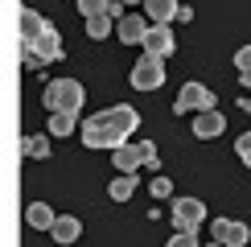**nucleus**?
<instances>
[{"label": "nucleus", "mask_w": 251, "mask_h": 247, "mask_svg": "<svg viewBox=\"0 0 251 247\" xmlns=\"http://www.w3.org/2000/svg\"><path fill=\"white\" fill-rule=\"evenodd\" d=\"M50 111H82V103H87V91H82L78 78H54L46 87V95H41Z\"/></svg>", "instance_id": "1"}, {"label": "nucleus", "mask_w": 251, "mask_h": 247, "mask_svg": "<svg viewBox=\"0 0 251 247\" xmlns=\"http://www.w3.org/2000/svg\"><path fill=\"white\" fill-rule=\"evenodd\" d=\"M124 140H128V136H124V132L103 116V111L82 120V144H87V148H120Z\"/></svg>", "instance_id": "2"}, {"label": "nucleus", "mask_w": 251, "mask_h": 247, "mask_svg": "<svg viewBox=\"0 0 251 247\" xmlns=\"http://www.w3.org/2000/svg\"><path fill=\"white\" fill-rule=\"evenodd\" d=\"M111 161H116V169L120 173H136L140 165H156V144H128L124 140L120 148H111Z\"/></svg>", "instance_id": "3"}, {"label": "nucleus", "mask_w": 251, "mask_h": 247, "mask_svg": "<svg viewBox=\"0 0 251 247\" xmlns=\"http://www.w3.org/2000/svg\"><path fill=\"white\" fill-rule=\"evenodd\" d=\"M169 219H173V231H198L210 214H206L202 198H177L173 210H169Z\"/></svg>", "instance_id": "4"}, {"label": "nucleus", "mask_w": 251, "mask_h": 247, "mask_svg": "<svg viewBox=\"0 0 251 247\" xmlns=\"http://www.w3.org/2000/svg\"><path fill=\"white\" fill-rule=\"evenodd\" d=\"M161 82H165V58L144 54V58L132 66V87H136V91H156Z\"/></svg>", "instance_id": "5"}, {"label": "nucleus", "mask_w": 251, "mask_h": 247, "mask_svg": "<svg viewBox=\"0 0 251 247\" xmlns=\"http://www.w3.org/2000/svg\"><path fill=\"white\" fill-rule=\"evenodd\" d=\"M206 107H214V91H206L202 82H185V87H181V95H177V103H173V111H177V116H190V111H206Z\"/></svg>", "instance_id": "6"}, {"label": "nucleus", "mask_w": 251, "mask_h": 247, "mask_svg": "<svg viewBox=\"0 0 251 247\" xmlns=\"http://www.w3.org/2000/svg\"><path fill=\"white\" fill-rule=\"evenodd\" d=\"M21 49H29V54H37L41 62H58L62 58V37L54 25H46V33L33 37V41H21Z\"/></svg>", "instance_id": "7"}, {"label": "nucleus", "mask_w": 251, "mask_h": 247, "mask_svg": "<svg viewBox=\"0 0 251 247\" xmlns=\"http://www.w3.org/2000/svg\"><path fill=\"white\" fill-rule=\"evenodd\" d=\"M177 49V37L169 25H149V37H144V54H156V58H169Z\"/></svg>", "instance_id": "8"}, {"label": "nucleus", "mask_w": 251, "mask_h": 247, "mask_svg": "<svg viewBox=\"0 0 251 247\" xmlns=\"http://www.w3.org/2000/svg\"><path fill=\"white\" fill-rule=\"evenodd\" d=\"M223 128H226V116H218L214 107H206V111H198V116H194V136H198V140L223 136Z\"/></svg>", "instance_id": "9"}, {"label": "nucleus", "mask_w": 251, "mask_h": 247, "mask_svg": "<svg viewBox=\"0 0 251 247\" xmlns=\"http://www.w3.org/2000/svg\"><path fill=\"white\" fill-rule=\"evenodd\" d=\"M50 235H54V243H58V247H70V243H78V235H82V222H78V214H58V222L50 226Z\"/></svg>", "instance_id": "10"}, {"label": "nucleus", "mask_w": 251, "mask_h": 247, "mask_svg": "<svg viewBox=\"0 0 251 247\" xmlns=\"http://www.w3.org/2000/svg\"><path fill=\"white\" fill-rule=\"evenodd\" d=\"M103 116H107L111 124H116V128L124 132V136H132V132L140 128V111H136L132 103H116V107H107V111H103Z\"/></svg>", "instance_id": "11"}, {"label": "nucleus", "mask_w": 251, "mask_h": 247, "mask_svg": "<svg viewBox=\"0 0 251 247\" xmlns=\"http://www.w3.org/2000/svg\"><path fill=\"white\" fill-rule=\"evenodd\" d=\"M116 33H120L124 46H144V37H149V21H144V17H124L116 25Z\"/></svg>", "instance_id": "12"}, {"label": "nucleus", "mask_w": 251, "mask_h": 247, "mask_svg": "<svg viewBox=\"0 0 251 247\" xmlns=\"http://www.w3.org/2000/svg\"><path fill=\"white\" fill-rule=\"evenodd\" d=\"M177 13H181L177 0H144V17H149L152 25H169Z\"/></svg>", "instance_id": "13"}, {"label": "nucleus", "mask_w": 251, "mask_h": 247, "mask_svg": "<svg viewBox=\"0 0 251 247\" xmlns=\"http://www.w3.org/2000/svg\"><path fill=\"white\" fill-rule=\"evenodd\" d=\"M46 25L50 21L37 13V8H21V41H33V37H41L46 33Z\"/></svg>", "instance_id": "14"}, {"label": "nucleus", "mask_w": 251, "mask_h": 247, "mask_svg": "<svg viewBox=\"0 0 251 247\" xmlns=\"http://www.w3.org/2000/svg\"><path fill=\"white\" fill-rule=\"evenodd\" d=\"M25 222H29V226H37V231H50V226L58 222V214L50 210L46 202H29V206H25Z\"/></svg>", "instance_id": "15"}, {"label": "nucleus", "mask_w": 251, "mask_h": 247, "mask_svg": "<svg viewBox=\"0 0 251 247\" xmlns=\"http://www.w3.org/2000/svg\"><path fill=\"white\" fill-rule=\"evenodd\" d=\"M78 128V111H50V136H70Z\"/></svg>", "instance_id": "16"}, {"label": "nucleus", "mask_w": 251, "mask_h": 247, "mask_svg": "<svg viewBox=\"0 0 251 247\" xmlns=\"http://www.w3.org/2000/svg\"><path fill=\"white\" fill-rule=\"evenodd\" d=\"M111 25H120V21L111 17V13H99V17H87V37H91V41H103V37L111 33Z\"/></svg>", "instance_id": "17"}, {"label": "nucleus", "mask_w": 251, "mask_h": 247, "mask_svg": "<svg viewBox=\"0 0 251 247\" xmlns=\"http://www.w3.org/2000/svg\"><path fill=\"white\" fill-rule=\"evenodd\" d=\"M21 152H25L29 161H41V157H50V140L37 136V132H29V136L21 140Z\"/></svg>", "instance_id": "18"}, {"label": "nucleus", "mask_w": 251, "mask_h": 247, "mask_svg": "<svg viewBox=\"0 0 251 247\" xmlns=\"http://www.w3.org/2000/svg\"><path fill=\"white\" fill-rule=\"evenodd\" d=\"M107 194H111V202H128L136 194V177H132V173H120V177L107 185Z\"/></svg>", "instance_id": "19"}, {"label": "nucleus", "mask_w": 251, "mask_h": 247, "mask_svg": "<svg viewBox=\"0 0 251 247\" xmlns=\"http://www.w3.org/2000/svg\"><path fill=\"white\" fill-rule=\"evenodd\" d=\"M243 243H251V226L247 222H231L226 226V247H243Z\"/></svg>", "instance_id": "20"}, {"label": "nucleus", "mask_w": 251, "mask_h": 247, "mask_svg": "<svg viewBox=\"0 0 251 247\" xmlns=\"http://www.w3.org/2000/svg\"><path fill=\"white\" fill-rule=\"evenodd\" d=\"M75 4H78L82 17H99V13H107V8H111V0H75Z\"/></svg>", "instance_id": "21"}, {"label": "nucleus", "mask_w": 251, "mask_h": 247, "mask_svg": "<svg viewBox=\"0 0 251 247\" xmlns=\"http://www.w3.org/2000/svg\"><path fill=\"white\" fill-rule=\"evenodd\" d=\"M165 247H202V243H198V231H173Z\"/></svg>", "instance_id": "22"}, {"label": "nucleus", "mask_w": 251, "mask_h": 247, "mask_svg": "<svg viewBox=\"0 0 251 247\" xmlns=\"http://www.w3.org/2000/svg\"><path fill=\"white\" fill-rule=\"evenodd\" d=\"M149 194H152V198H169V194H173V181H169V177H152V181H149Z\"/></svg>", "instance_id": "23"}, {"label": "nucleus", "mask_w": 251, "mask_h": 247, "mask_svg": "<svg viewBox=\"0 0 251 247\" xmlns=\"http://www.w3.org/2000/svg\"><path fill=\"white\" fill-rule=\"evenodd\" d=\"M235 70H239V74H243V70H251V46L235 49Z\"/></svg>", "instance_id": "24"}, {"label": "nucleus", "mask_w": 251, "mask_h": 247, "mask_svg": "<svg viewBox=\"0 0 251 247\" xmlns=\"http://www.w3.org/2000/svg\"><path fill=\"white\" fill-rule=\"evenodd\" d=\"M235 152H239V161H243V157H251V132H243V136L235 140Z\"/></svg>", "instance_id": "25"}, {"label": "nucleus", "mask_w": 251, "mask_h": 247, "mask_svg": "<svg viewBox=\"0 0 251 247\" xmlns=\"http://www.w3.org/2000/svg\"><path fill=\"white\" fill-rule=\"evenodd\" d=\"M226 226H231V219H214V222H210V235L226 243Z\"/></svg>", "instance_id": "26"}, {"label": "nucleus", "mask_w": 251, "mask_h": 247, "mask_svg": "<svg viewBox=\"0 0 251 247\" xmlns=\"http://www.w3.org/2000/svg\"><path fill=\"white\" fill-rule=\"evenodd\" d=\"M239 78H243V91H251V70H243Z\"/></svg>", "instance_id": "27"}, {"label": "nucleus", "mask_w": 251, "mask_h": 247, "mask_svg": "<svg viewBox=\"0 0 251 247\" xmlns=\"http://www.w3.org/2000/svg\"><path fill=\"white\" fill-rule=\"evenodd\" d=\"M202 247H226V243H223V239H214V243H202Z\"/></svg>", "instance_id": "28"}, {"label": "nucleus", "mask_w": 251, "mask_h": 247, "mask_svg": "<svg viewBox=\"0 0 251 247\" xmlns=\"http://www.w3.org/2000/svg\"><path fill=\"white\" fill-rule=\"evenodd\" d=\"M124 4H144V0H124Z\"/></svg>", "instance_id": "29"}, {"label": "nucleus", "mask_w": 251, "mask_h": 247, "mask_svg": "<svg viewBox=\"0 0 251 247\" xmlns=\"http://www.w3.org/2000/svg\"><path fill=\"white\" fill-rule=\"evenodd\" d=\"M243 247H247V243H243Z\"/></svg>", "instance_id": "30"}]
</instances>
